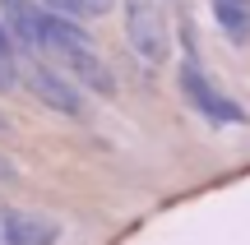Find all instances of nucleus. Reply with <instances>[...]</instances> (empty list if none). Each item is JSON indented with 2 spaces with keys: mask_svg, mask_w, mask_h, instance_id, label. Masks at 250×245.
Masks as SVG:
<instances>
[{
  "mask_svg": "<svg viewBox=\"0 0 250 245\" xmlns=\"http://www.w3.org/2000/svg\"><path fill=\"white\" fill-rule=\"evenodd\" d=\"M56 65H61V70L70 74L74 83H83V88L102 93V97H111V93H116V74H111V70H107V60L93 51V42H74Z\"/></svg>",
  "mask_w": 250,
  "mask_h": 245,
  "instance_id": "39448f33",
  "label": "nucleus"
},
{
  "mask_svg": "<svg viewBox=\"0 0 250 245\" xmlns=\"http://www.w3.org/2000/svg\"><path fill=\"white\" fill-rule=\"evenodd\" d=\"M28 88L42 97V107L61 111V116H83L79 83H74L61 65H46L42 56H28Z\"/></svg>",
  "mask_w": 250,
  "mask_h": 245,
  "instance_id": "7ed1b4c3",
  "label": "nucleus"
},
{
  "mask_svg": "<svg viewBox=\"0 0 250 245\" xmlns=\"http://www.w3.org/2000/svg\"><path fill=\"white\" fill-rule=\"evenodd\" d=\"M19 83V42L9 37L5 19H0V93H9Z\"/></svg>",
  "mask_w": 250,
  "mask_h": 245,
  "instance_id": "0eeeda50",
  "label": "nucleus"
},
{
  "mask_svg": "<svg viewBox=\"0 0 250 245\" xmlns=\"http://www.w3.org/2000/svg\"><path fill=\"white\" fill-rule=\"evenodd\" d=\"M208 9H213V23L223 28L227 42L236 46L250 42V0H208Z\"/></svg>",
  "mask_w": 250,
  "mask_h": 245,
  "instance_id": "423d86ee",
  "label": "nucleus"
},
{
  "mask_svg": "<svg viewBox=\"0 0 250 245\" xmlns=\"http://www.w3.org/2000/svg\"><path fill=\"white\" fill-rule=\"evenodd\" d=\"M46 9H56V14H65V19H83V14H93L88 0H46Z\"/></svg>",
  "mask_w": 250,
  "mask_h": 245,
  "instance_id": "6e6552de",
  "label": "nucleus"
},
{
  "mask_svg": "<svg viewBox=\"0 0 250 245\" xmlns=\"http://www.w3.org/2000/svg\"><path fill=\"white\" fill-rule=\"evenodd\" d=\"M93 5V14H102V9H111V0H88Z\"/></svg>",
  "mask_w": 250,
  "mask_h": 245,
  "instance_id": "1a4fd4ad",
  "label": "nucleus"
},
{
  "mask_svg": "<svg viewBox=\"0 0 250 245\" xmlns=\"http://www.w3.org/2000/svg\"><path fill=\"white\" fill-rule=\"evenodd\" d=\"M176 83H181V97L208 120V125H241L246 120V107H236L213 79H208L199 65H181L176 70Z\"/></svg>",
  "mask_w": 250,
  "mask_h": 245,
  "instance_id": "f03ea898",
  "label": "nucleus"
},
{
  "mask_svg": "<svg viewBox=\"0 0 250 245\" xmlns=\"http://www.w3.org/2000/svg\"><path fill=\"white\" fill-rule=\"evenodd\" d=\"M125 42L144 65H167L171 33H167V14L158 9V0H125Z\"/></svg>",
  "mask_w": 250,
  "mask_h": 245,
  "instance_id": "f257e3e1",
  "label": "nucleus"
},
{
  "mask_svg": "<svg viewBox=\"0 0 250 245\" xmlns=\"http://www.w3.org/2000/svg\"><path fill=\"white\" fill-rule=\"evenodd\" d=\"M0 245H61V222L33 208H0Z\"/></svg>",
  "mask_w": 250,
  "mask_h": 245,
  "instance_id": "20e7f679",
  "label": "nucleus"
}]
</instances>
